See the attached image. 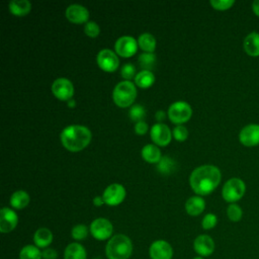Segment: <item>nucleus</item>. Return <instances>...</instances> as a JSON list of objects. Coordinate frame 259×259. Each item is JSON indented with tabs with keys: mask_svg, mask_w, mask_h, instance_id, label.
I'll return each mask as SVG.
<instances>
[{
	"mask_svg": "<svg viewBox=\"0 0 259 259\" xmlns=\"http://www.w3.org/2000/svg\"><path fill=\"white\" fill-rule=\"evenodd\" d=\"M221 171L213 165H202L195 168L189 177L192 190L199 195H207L220 184Z\"/></svg>",
	"mask_w": 259,
	"mask_h": 259,
	"instance_id": "1",
	"label": "nucleus"
},
{
	"mask_svg": "<svg viewBox=\"0 0 259 259\" xmlns=\"http://www.w3.org/2000/svg\"><path fill=\"white\" fill-rule=\"evenodd\" d=\"M92 134L84 125L71 124L66 126L61 133V142L63 146L72 152L83 150L90 143Z\"/></svg>",
	"mask_w": 259,
	"mask_h": 259,
	"instance_id": "2",
	"label": "nucleus"
},
{
	"mask_svg": "<svg viewBox=\"0 0 259 259\" xmlns=\"http://www.w3.org/2000/svg\"><path fill=\"white\" fill-rule=\"evenodd\" d=\"M133 242L124 234L113 235L106 243L105 255L107 259H130L133 254Z\"/></svg>",
	"mask_w": 259,
	"mask_h": 259,
	"instance_id": "3",
	"label": "nucleus"
},
{
	"mask_svg": "<svg viewBox=\"0 0 259 259\" xmlns=\"http://www.w3.org/2000/svg\"><path fill=\"white\" fill-rule=\"evenodd\" d=\"M137 96V89L133 82L121 81L113 89L112 98L114 103L119 107H127L132 105Z\"/></svg>",
	"mask_w": 259,
	"mask_h": 259,
	"instance_id": "4",
	"label": "nucleus"
},
{
	"mask_svg": "<svg viewBox=\"0 0 259 259\" xmlns=\"http://www.w3.org/2000/svg\"><path fill=\"white\" fill-rule=\"evenodd\" d=\"M245 191V182L238 177H233L224 184L222 189V195L227 202L234 203L243 197Z\"/></svg>",
	"mask_w": 259,
	"mask_h": 259,
	"instance_id": "5",
	"label": "nucleus"
},
{
	"mask_svg": "<svg viewBox=\"0 0 259 259\" xmlns=\"http://www.w3.org/2000/svg\"><path fill=\"white\" fill-rule=\"evenodd\" d=\"M89 230L91 236L97 241H108L113 236V226L111 222L105 218H97L93 220Z\"/></svg>",
	"mask_w": 259,
	"mask_h": 259,
	"instance_id": "6",
	"label": "nucleus"
},
{
	"mask_svg": "<svg viewBox=\"0 0 259 259\" xmlns=\"http://www.w3.org/2000/svg\"><path fill=\"white\" fill-rule=\"evenodd\" d=\"M192 109L185 101H176L168 108V116L174 123L186 122L191 117Z\"/></svg>",
	"mask_w": 259,
	"mask_h": 259,
	"instance_id": "7",
	"label": "nucleus"
},
{
	"mask_svg": "<svg viewBox=\"0 0 259 259\" xmlns=\"http://www.w3.org/2000/svg\"><path fill=\"white\" fill-rule=\"evenodd\" d=\"M125 189L121 184L118 183H112L108 185L103 193L102 197L104 200V203L110 206H115L121 203L125 197Z\"/></svg>",
	"mask_w": 259,
	"mask_h": 259,
	"instance_id": "8",
	"label": "nucleus"
},
{
	"mask_svg": "<svg viewBox=\"0 0 259 259\" xmlns=\"http://www.w3.org/2000/svg\"><path fill=\"white\" fill-rule=\"evenodd\" d=\"M173 248L171 244L165 240H156L149 247V256L151 259H172Z\"/></svg>",
	"mask_w": 259,
	"mask_h": 259,
	"instance_id": "9",
	"label": "nucleus"
},
{
	"mask_svg": "<svg viewBox=\"0 0 259 259\" xmlns=\"http://www.w3.org/2000/svg\"><path fill=\"white\" fill-rule=\"evenodd\" d=\"M96 61L98 66L105 72H113L118 68L119 65V60L116 54L109 49H103L99 51L96 57Z\"/></svg>",
	"mask_w": 259,
	"mask_h": 259,
	"instance_id": "10",
	"label": "nucleus"
},
{
	"mask_svg": "<svg viewBox=\"0 0 259 259\" xmlns=\"http://www.w3.org/2000/svg\"><path fill=\"white\" fill-rule=\"evenodd\" d=\"M53 94L60 100H69L74 94V86L67 78H58L52 84Z\"/></svg>",
	"mask_w": 259,
	"mask_h": 259,
	"instance_id": "11",
	"label": "nucleus"
},
{
	"mask_svg": "<svg viewBox=\"0 0 259 259\" xmlns=\"http://www.w3.org/2000/svg\"><path fill=\"white\" fill-rule=\"evenodd\" d=\"M215 244L213 239L205 234L198 235L193 241V250L197 256L208 257L214 252Z\"/></svg>",
	"mask_w": 259,
	"mask_h": 259,
	"instance_id": "12",
	"label": "nucleus"
},
{
	"mask_svg": "<svg viewBox=\"0 0 259 259\" xmlns=\"http://www.w3.org/2000/svg\"><path fill=\"white\" fill-rule=\"evenodd\" d=\"M114 49L119 56L128 58L136 54L138 49V41L131 35H122L116 39Z\"/></svg>",
	"mask_w": 259,
	"mask_h": 259,
	"instance_id": "13",
	"label": "nucleus"
},
{
	"mask_svg": "<svg viewBox=\"0 0 259 259\" xmlns=\"http://www.w3.org/2000/svg\"><path fill=\"white\" fill-rule=\"evenodd\" d=\"M152 141L158 146H167L171 141V131L167 124L157 122L152 125L150 131Z\"/></svg>",
	"mask_w": 259,
	"mask_h": 259,
	"instance_id": "14",
	"label": "nucleus"
},
{
	"mask_svg": "<svg viewBox=\"0 0 259 259\" xmlns=\"http://www.w3.org/2000/svg\"><path fill=\"white\" fill-rule=\"evenodd\" d=\"M239 140L246 147H255L259 145V124L250 123L245 125L239 134Z\"/></svg>",
	"mask_w": 259,
	"mask_h": 259,
	"instance_id": "15",
	"label": "nucleus"
},
{
	"mask_svg": "<svg viewBox=\"0 0 259 259\" xmlns=\"http://www.w3.org/2000/svg\"><path fill=\"white\" fill-rule=\"evenodd\" d=\"M17 224V213L9 207H2L0 210V232L2 234H8L16 228Z\"/></svg>",
	"mask_w": 259,
	"mask_h": 259,
	"instance_id": "16",
	"label": "nucleus"
},
{
	"mask_svg": "<svg viewBox=\"0 0 259 259\" xmlns=\"http://www.w3.org/2000/svg\"><path fill=\"white\" fill-rule=\"evenodd\" d=\"M65 15L73 23H86L89 18V11L83 5L71 4L66 8Z\"/></svg>",
	"mask_w": 259,
	"mask_h": 259,
	"instance_id": "17",
	"label": "nucleus"
},
{
	"mask_svg": "<svg viewBox=\"0 0 259 259\" xmlns=\"http://www.w3.org/2000/svg\"><path fill=\"white\" fill-rule=\"evenodd\" d=\"M53 239H54V236H53L52 231L48 228H45V227L38 228L34 232L33 238H32L33 244L36 247H38L40 250L50 247V245L53 242Z\"/></svg>",
	"mask_w": 259,
	"mask_h": 259,
	"instance_id": "18",
	"label": "nucleus"
},
{
	"mask_svg": "<svg viewBox=\"0 0 259 259\" xmlns=\"http://www.w3.org/2000/svg\"><path fill=\"white\" fill-rule=\"evenodd\" d=\"M64 259H87V251L79 242H72L64 250Z\"/></svg>",
	"mask_w": 259,
	"mask_h": 259,
	"instance_id": "19",
	"label": "nucleus"
},
{
	"mask_svg": "<svg viewBox=\"0 0 259 259\" xmlns=\"http://www.w3.org/2000/svg\"><path fill=\"white\" fill-rule=\"evenodd\" d=\"M244 51L251 57L259 56V32L252 31L247 34L243 42Z\"/></svg>",
	"mask_w": 259,
	"mask_h": 259,
	"instance_id": "20",
	"label": "nucleus"
},
{
	"mask_svg": "<svg viewBox=\"0 0 259 259\" xmlns=\"http://www.w3.org/2000/svg\"><path fill=\"white\" fill-rule=\"evenodd\" d=\"M205 208V201L201 196H191L185 202V210L189 215H199Z\"/></svg>",
	"mask_w": 259,
	"mask_h": 259,
	"instance_id": "21",
	"label": "nucleus"
},
{
	"mask_svg": "<svg viewBox=\"0 0 259 259\" xmlns=\"http://www.w3.org/2000/svg\"><path fill=\"white\" fill-rule=\"evenodd\" d=\"M142 157L148 163H158L161 160L162 155L160 149L157 146L148 144L142 149Z\"/></svg>",
	"mask_w": 259,
	"mask_h": 259,
	"instance_id": "22",
	"label": "nucleus"
},
{
	"mask_svg": "<svg viewBox=\"0 0 259 259\" xmlns=\"http://www.w3.org/2000/svg\"><path fill=\"white\" fill-rule=\"evenodd\" d=\"M31 9V3L28 0H12L9 2V10L16 16L26 15Z\"/></svg>",
	"mask_w": 259,
	"mask_h": 259,
	"instance_id": "23",
	"label": "nucleus"
},
{
	"mask_svg": "<svg viewBox=\"0 0 259 259\" xmlns=\"http://www.w3.org/2000/svg\"><path fill=\"white\" fill-rule=\"evenodd\" d=\"M29 203V195L24 190H17L10 197V204L13 208L21 209Z\"/></svg>",
	"mask_w": 259,
	"mask_h": 259,
	"instance_id": "24",
	"label": "nucleus"
},
{
	"mask_svg": "<svg viewBox=\"0 0 259 259\" xmlns=\"http://www.w3.org/2000/svg\"><path fill=\"white\" fill-rule=\"evenodd\" d=\"M138 45L145 53H153L156 48V38L153 34L144 32L140 34L138 38Z\"/></svg>",
	"mask_w": 259,
	"mask_h": 259,
	"instance_id": "25",
	"label": "nucleus"
},
{
	"mask_svg": "<svg viewBox=\"0 0 259 259\" xmlns=\"http://www.w3.org/2000/svg\"><path fill=\"white\" fill-rule=\"evenodd\" d=\"M19 259H42L41 250L34 244L25 245L19 251Z\"/></svg>",
	"mask_w": 259,
	"mask_h": 259,
	"instance_id": "26",
	"label": "nucleus"
},
{
	"mask_svg": "<svg viewBox=\"0 0 259 259\" xmlns=\"http://www.w3.org/2000/svg\"><path fill=\"white\" fill-rule=\"evenodd\" d=\"M155 82L154 74L149 70H142L137 73L135 77V83L141 88H148Z\"/></svg>",
	"mask_w": 259,
	"mask_h": 259,
	"instance_id": "27",
	"label": "nucleus"
},
{
	"mask_svg": "<svg viewBox=\"0 0 259 259\" xmlns=\"http://www.w3.org/2000/svg\"><path fill=\"white\" fill-rule=\"evenodd\" d=\"M90 230L84 224L75 225L71 230V237L75 240V242H80L85 240L88 237Z\"/></svg>",
	"mask_w": 259,
	"mask_h": 259,
	"instance_id": "28",
	"label": "nucleus"
},
{
	"mask_svg": "<svg viewBox=\"0 0 259 259\" xmlns=\"http://www.w3.org/2000/svg\"><path fill=\"white\" fill-rule=\"evenodd\" d=\"M157 169L162 174H169L175 169V162L168 156H163L157 163Z\"/></svg>",
	"mask_w": 259,
	"mask_h": 259,
	"instance_id": "29",
	"label": "nucleus"
},
{
	"mask_svg": "<svg viewBox=\"0 0 259 259\" xmlns=\"http://www.w3.org/2000/svg\"><path fill=\"white\" fill-rule=\"evenodd\" d=\"M139 63L143 70H151L156 64V56L153 53H143L139 57Z\"/></svg>",
	"mask_w": 259,
	"mask_h": 259,
	"instance_id": "30",
	"label": "nucleus"
},
{
	"mask_svg": "<svg viewBox=\"0 0 259 259\" xmlns=\"http://www.w3.org/2000/svg\"><path fill=\"white\" fill-rule=\"evenodd\" d=\"M227 215L230 221L237 223L241 221L243 217V210L241 206L238 205L237 203H230L229 206L227 207Z\"/></svg>",
	"mask_w": 259,
	"mask_h": 259,
	"instance_id": "31",
	"label": "nucleus"
},
{
	"mask_svg": "<svg viewBox=\"0 0 259 259\" xmlns=\"http://www.w3.org/2000/svg\"><path fill=\"white\" fill-rule=\"evenodd\" d=\"M128 116L132 120L138 122L143 120V118L146 116V110L141 104H135L132 105L128 111Z\"/></svg>",
	"mask_w": 259,
	"mask_h": 259,
	"instance_id": "32",
	"label": "nucleus"
},
{
	"mask_svg": "<svg viewBox=\"0 0 259 259\" xmlns=\"http://www.w3.org/2000/svg\"><path fill=\"white\" fill-rule=\"evenodd\" d=\"M217 224H218V218L214 213H211V212L206 213L201 221V227L204 230H211L217 226Z\"/></svg>",
	"mask_w": 259,
	"mask_h": 259,
	"instance_id": "33",
	"label": "nucleus"
},
{
	"mask_svg": "<svg viewBox=\"0 0 259 259\" xmlns=\"http://www.w3.org/2000/svg\"><path fill=\"white\" fill-rule=\"evenodd\" d=\"M84 32L90 37H96L100 32L99 25L95 21L89 20L84 25Z\"/></svg>",
	"mask_w": 259,
	"mask_h": 259,
	"instance_id": "34",
	"label": "nucleus"
},
{
	"mask_svg": "<svg viewBox=\"0 0 259 259\" xmlns=\"http://www.w3.org/2000/svg\"><path fill=\"white\" fill-rule=\"evenodd\" d=\"M120 75L121 77H123L126 81H130L132 78L136 77V67L131 64V63H126L121 67L120 70Z\"/></svg>",
	"mask_w": 259,
	"mask_h": 259,
	"instance_id": "35",
	"label": "nucleus"
},
{
	"mask_svg": "<svg viewBox=\"0 0 259 259\" xmlns=\"http://www.w3.org/2000/svg\"><path fill=\"white\" fill-rule=\"evenodd\" d=\"M209 3L217 10H227L235 4V0H210Z\"/></svg>",
	"mask_w": 259,
	"mask_h": 259,
	"instance_id": "36",
	"label": "nucleus"
},
{
	"mask_svg": "<svg viewBox=\"0 0 259 259\" xmlns=\"http://www.w3.org/2000/svg\"><path fill=\"white\" fill-rule=\"evenodd\" d=\"M173 137L175 138L176 141H179V142H182V141H185L187 139V136H188V131L185 126L181 125V124H178L177 126H175L173 128Z\"/></svg>",
	"mask_w": 259,
	"mask_h": 259,
	"instance_id": "37",
	"label": "nucleus"
},
{
	"mask_svg": "<svg viewBox=\"0 0 259 259\" xmlns=\"http://www.w3.org/2000/svg\"><path fill=\"white\" fill-rule=\"evenodd\" d=\"M42 259H57L58 258V252L54 248L48 247L46 249L41 250Z\"/></svg>",
	"mask_w": 259,
	"mask_h": 259,
	"instance_id": "38",
	"label": "nucleus"
},
{
	"mask_svg": "<svg viewBox=\"0 0 259 259\" xmlns=\"http://www.w3.org/2000/svg\"><path fill=\"white\" fill-rule=\"evenodd\" d=\"M148 131V124L144 121H138L135 123V133L138 135H145Z\"/></svg>",
	"mask_w": 259,
	"mask_h": 259,
	"instance_id": "39",
	"label": "nucleus"
},
{
	"mask_svg": "<svg viewBox=\"0 0 259 259\" xmlns=\"http://www.w3.org/2000/svg\"><path fill=\"white\" fill-rule=\"evenodd\" d=\"M155 117H156V119H157L158 121H162V120L165 119L166 113H165V111H163V110H158V111L155 113Z\"/></svg>",
	"mask_w": 259,
	"mask_h": 259,
	"instance_id": "40",
	"label": "nucleus"
},
{
	"mask_svg": "<svg viewBox=\"0 0 259 259\" xmlns=\"http://www.w3.org/2000/svg\"><path fill=\"white\" fill-rule=\"evenodd\" d=\"M103 203H104V200H103L102 196H95L93 198V204L95 206H101Z\"/></svg>",
	"mask_w": 259,
	"mask_h": 259,
	"instance_id": "41",
	"label": "nucleus"
},
{
	"mask_svg": "<svg viewBox=\"0 0 259 259\" xmlns=\"http://www.w3.org/2000/svg\"><path fill=\"white\" fill-rule=\"evenodd\" d=\"M252 10H253V12L257 16H259V0L253 1V3H252Z\"/></svg>",
	"mask_w": 259,
	"mask_h": 259,
	"instance_id": "42",
	"label": "nucleus"
},
{
	"mask_svg": "<svg viewBox=\"0 0 259 259\" xmlns=\"http://www.w3.org/2000/svg\"><path fill=\"white\" fill-rule=\"evenodd\" d=\"M67 104H68L69 107H74V106L76 105V101H75L73 98H71V99H69V100L67 101Z\"/></svg>",
	"mask_w": 259,
	"mask_h": 259,
	"instance_id": "43",
	"label": "nucleus"
},
{
	"mask_svg": "<svg viewBox=\"0 0 259 259\" xmlns=\"http://www.w3.org/2000/svg\"><path fill=\"white\" fill-rule=\"evenodd\" d=\"M192 259H205L204 257H201V256H195V257H193Z\"/></svg>",
	"mask_w": 259,
	"mask_h": 259,
	"instance_id": "44",
	"label": "nucleus"
},
{
	"mask_svg": "<svg viewBox=\"0 0 259 259\" xmlns=\"http://www.w3.org/2000/svg\"><path fill=\"white\" fill-rule=\"evenodd\" d=\"M94 259H101V258H94Z\"/></svg>",
	"mask_w": 259,
	"mask_h": 259,
	"instance_id": "45",
	"label": "nucleus"
}]
</instances>
